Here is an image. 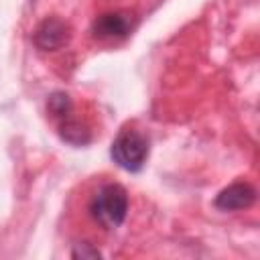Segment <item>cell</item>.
Returning a JSON list of instances; mask_svg holds the SVG:
<instances>
[{"mask_svg":"<svg viewBox=\"0 0 260 260\" xmlns=\"http://www.w3.org/2000/svg\"><path fill=\"white\" fill-rule=\"evenodd\" d=\"M89 211L93 215V219L108 228H120L128 215V193L122 185L118 183H106L102 185L95 195L91 197L89 203Z\"/></svg>","mask_w":260,"mask_h":260,"instance_id":"6da1fadb","label":"cell"},{"mask_svg":"<svg viewBox=\"0 0 260 260\" xmlns=\"http://www.w3.org/2000/svg\"><path fill=\"white\" fill-rule=\"evenodd\" d=\"M112 160L130 173H138L148 158V138L134 128H124L110 148Z\"/></svg>","mask_w":260,"mask_h":260,"instance_id":"7a4b0ae2","label":"cell"},{"mask_svg":"<svg viewBox=\"0 0 260 260\" xmlns=\"http://www.w3.org/2000/svg\"><path fill=\"white\" fill-rule=\"evenodd\" d=\"M69 39H71V26L57 16H47L45 20H41L32 35V41L41 51H57L65 47Z\"/></svg>","mask_w":260,"mask_h":260,"instance_id":"3957f363","label":"cell"},{"mask_svg":"<svg viewBox=\"0 0 260 260\" xmlns=\"http://www.w3.org/2000/svg\"><path fill=\"white\" fill-rule=\"evenodd\" d=\"M132 30V16L128 12H106L100 14L93 24L91 32L95 39L110 41V39H124Z\"/></svg>","mask_w":260,"mask_h":260,"instance_id":"277c9868","label":"cell"},{"mask_svg":"<svg viewBox=\"0 0 260 260\" xmlns=\"http://www.w3.org/2000/svg\"><path fill=\"white\" fill-rule=\"evenodd\" d=\"M256 199V191L252 185L248 183H234L230 187H225L223 191H219V195L215 197V207L221 211H238V209H246L254 203Z\"/></svg>","mask_w":260,"mask_h":260,"instance_id":"5b68a950","label":"cell"},{"mask_svg":"<svg viewBox=\"0 0 260 260\" xmlns=\"http://www.w3.org/2000/svg\"><path fill=\"white\" fill-rule=\"evenodd\" d=\"M59 134L65 142L73 144V146H85L91 142V132L85 124H81L77 118L65 116L59 122Z\"/></svg>","mask_w":260,"mask_h":260,"instance_id":"8992f818","label":"cell"},{"mask_svg":"<svg viewBox=\"0 0 260 260\" xmlns=\"http://www.w3.org/2000/svg\"><path fill=\"white\" fill-rule=\"evenodd\" d=\"M47 108L49 112L55 116V118H65L71 114V100L67 93L63 91H55L49 95V102H47Z\"/></svg>","mask_w":260,"mask_h":260,"instance_id":"52a82bcc","label":"cell"},{"mask_svg":"<svg viewBox=\"0 0 260 260\" xmlns=\"http://www.w3.org/2000/svg\"><path fill=\"white\" fill-rule=\"evenodd\" d=\"M100 250L98 248H89V244H79L73 250V258H100Z\"/></svg>","mask_w":260,"mask_h":260,"instance_id":"ba28073f","label":"cell"}]
</instances>
